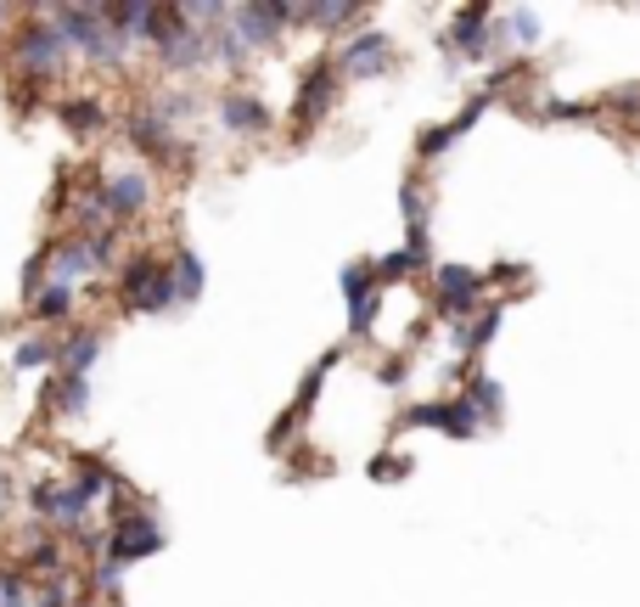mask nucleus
Instances as JSON below:
<instances>
[{
  "label": "nucleus",
  "instance_id": "nucleus-3",
  "mask_svg": "<svg viewBox=\"0 0 640 607\" xmlns=\"http://www.w3.org/2000/svg\"><path fill=\"white\" fill-rule=\"evenodd\" d=\"M51 23H57L62 45L84 51L90 62H119L124 57V40L108 29L102 7H62V12H51Z\"/></svg>",
  "mask_w": 640,
  "mask_h": 607
},
{
  "label": "nucleus",
  "instance_id": "nucleus-12",
  "mask_svg": "<svg viewBox=\"0 0 640 607\" xmlns=\"http://www.w3.org/2000/svg\"><path fill=\"white\" fill-rule=\"evenodd\" d=\"M62 34H57V23L51 18H34L23 34H18V57H23V79H51L57 68H62Z\"/></svg>",
  "mask_w": 640,
  "mask_h": 607
},
{
  "label": "nucleus",
  "instance_id": "nucleus-27",
  "mask_svg": "<svg viewBox=\"0 0 640 607\" xmlns=\"http://www.w3.org/2000/svg\"><path fill=\"white\" fill-rule=\"evenodd\" d=\"M337 287H343V299H348V304H359V299H372V293H377V276H372V259H354V265H343Z\"/></svg>",
  "mask_w": 640,
  "mask_h": 607
},
{
  "label": "nucleus",
  "instance_id": "nucleus-24",
  "mask_svg": "<svg viewBox=\"0 0 640 607\" xmlns=\"http://www.w3.org/2000/svg\"><path fill=\"white\" fill-rule=\"evenodd\" d=\"M421 271V259L410 253V247H394V253H383V259H372V276H377V287H394V282H410Z\"/></svg>",
  "mask_w": 640,
  "mask_h": 607
},
{
  "label": "nucleus",
  "instance_id": "nucleus-21",
  "mask_svg": "<svg viewBox=\"0 0 640 607\" xmlns=\"http://www.w3.org/2000/svg\"><path fill=\"white\" fill-rule=\"evenodd\" d=\"M96 355H102V332H73L57 350V366H62V377H84L96 366Z\"/></svg>",
  "mask_w": 640,
  "mask_h": 607
},
{
  "label": "nucleus",
  "instance_id": "nucleus-28",
  "mask_svg": "<svg viewBox=\"0 0 640 607\" xmlns=\"http://www.w3.org/2000/svg\"><path fill=\"white\" fill-rule=\"evenodd\" d=\"M62 124H68L73 135H96V130H102V108H96V102L68 97V102H62Z\"/></svg>",
  "mask_w": 640,
  "mask_h": 607
},
{
  "label": "nucleus",
  "instance_id": "nucleus-1",
  "mask_svg": "<svg viewBox=\"0 0 640 607\" xmlns=\"http://www.w3.org/2000/svg\"><path fill=\"white\" fill-rule=\"evenodd\" d=\"M119 299L135 315H163V310L180 304L174 299V271L163 265V259H152V253H135L130 265L119 271Z\"/></svg>",
  "mask_w": 640,
  "mask_h": 607
},
{
  "label": "nucleus",
  "instance_id": "nucleus-20",
  "mask_svg": "<svg viewBox=\"0 0 640 607\" xmlns=\"http://www.w3.org/2000/svg\"><path fill=\"white\" fill-rule=\"evenodd\" d=\"M495 34H500V40L511 34L517 51H534V45L545 40V23H539L534 7H511V12H495Z\"/></svg>",
  "mask_w": 640,
  "mask_h": 607
},
{
  "label": "nucleus",
  "instance_id": "nucleus-36",
  "mask_svg": "<svg viewBox=\"0 0 640 607\" xmlns=\"http://www.w3.org/2000/svg\"><path fill=\"white\" fill-rule=\"evenodd\" d=\"M29 563H34V568H45V574H57V546H51V540H40V546L29 552Z\"/></svg>",
  "mask_w": 640,
  "mask_h": 607
},
{
  "label": "nucleus",
  "instance_id": "nucleus-22",
  "mask_svg": "<svg viewBox=\"0 0 640 607\" xmlns=\"http://www.w3.org/2000/svg\"><path fill=\"white\" fill-rule=\"evenodd\" d=\"M169 271H174V299L180 304H197L203 299V259L192 253V247H180V259H169Z\"/></svg>",
  "mask_w": 640,
  "mask_h": 607
},
{
  "label": "nucleus",
  "instance_id": "nucleus-8",
  "mask_svg": "<svg viewBox=\"0 0 640 607\" xmlns=\"http://www.w3.org/2000/svg\"><path fill=\"white\" fill-rule=\"evenodd\" d=\"M102 552H108V563H113V568H124V563H141V557L163 552V529H158V517H152V512H119V524L108 529Z\"/></svg>",
  "mask_w": 640,
  "mask_h": 607
},
{
  "label": "nucleus",
  "instance_id": "nucleus-35",
  "mask_svg": "<svg viewBox=\"0 0 640 607\" xmlns=\"http://www.w3.org/2000/svg\"><path fill=\"white\" fill-rule=\"evenodd\" d=\"M612 108H629L634 113V130H640V84H629V91H618V97H607Z\"/></svg>",
  "mask_w": 640,
  "mask_h": 607
},
{
  "label": "nucleus",
  "instance_id": "nucleus-18",
  "mask_svg": "<svg viewBox=\"0 0 640 607\" xmlns=\"http://www.w3.org/2000/svg\"><path fill=\"white\" fill-rule=\"evenodd\" d=\"M130 146H141L146 158H158V163H169L180 146H174V124L169 119H158V113H135L130 119Z\"/></svg>",
  "mask_w": 640,
  "mask_h": 607
},
{
  "label": "nucleus",
  "instance_id": "nucleus-34",
  "mask_svg": "<svg viewBox=\"0 0 640 607\" xmlns=\"http://www.w3.org/2000/svg\"><path fill=\"white\" fill-rule=\"evenodd\" d=\"M40 287H45V253H34V259H29V271H23V293L34 299Z\"/></svg>",
  "mask_w": 640,
  "mask_h": 607
},
{
  "label": "nucleus",
  "instance_id": "nucleus-31",
  "mask_svg": "<svg viewBox=\"0 0 640 607\" xmlns=\"http://www.w3.org/2000/svg\"><path fill=\"white\" fill-rule=\"evenodd\" d=\"M57 500H62V484H34V489H29V506H34L40 517H57Z\"/></svg>",
  "mask_w": 640,
  "mask_h": 607
},
{
  "label": "nucleus",
  "instance_id": "nucleus-30",
  "mask_svg": "<svg viewBox=\"0 0 640 607\" xmlns=\"http://www.w3.org/2000/svg\"><path fill=\"white\" fill-rule=\"evenodd\" d=\"M57 394H62V416H84V399H90V383H84V377H62Z\"/></svg>",
  "mask_w": 640,
  "mask_h": 607
},
{
  "label": "nucleus",
  "instance_id": "nucleus-9",
  "mask_svg": "<svg viewBox=\"0 0 640 607\" xmlns=\"http://www.w3.org/2000/svg\"><path fill=\"white\" fill-rule=\"evenodd\" d=\"M293 23H298V18H293V7H282V0H253V7H231V29H236V40H242L247 51L276 45Z\"/></svg>",
  "mask_w": 640,
  "mask_h": 607
},
{
  "label": "nucleus",
  "instance_id": "nucleus-11",
  "mask_svg": "<svg viewBox=\"0 0 640 607\" xmlns=\"http://www.w3.org/2000/svg\"><path fill=\"white\" fill-rule=\"evenodd\" d=\"M96 198H102V214H108V225H124V220H135V214L146 209V198H152V181L141 175V169H113V175L96 186Z\"/></svg>",
  "mask_w": 640,
  "mask_h": 607
},
{
  "label": "nucleus",
  "instance_id": "nucleus-7",
  "mask_svg": "<svg viewBox=\"0 0 640 607\" xmlns=\"http://www.w3.org/2000/svg\"><path fill=\"white\" fill-rule=\"evenodd\" d=\"M399 422H405V427H433V433H449V439H478V433H484V416H478L461 394L405 405V416H399Z\"/></svg>",
  "mask_w": 640,
  "mask_h": 607
},
{
  "label": "nucleus",
  "instance_id": "nucleus-32",
  "mask_svg": "<svg viewBox=\"0 0 640 607\" xmlns=\"http://www.w3.org/2000/svg\"><path fill=\"white\" fill-rule=\"evenodd\" d=\"M405 377H410V361H405V355H394V361L377 366V383H383V388H399Z\"/></svg>",
  "mask_w": 640,
  "mask_h": 607
},
{
  "label": "nucleus",
  "instance_id": "nucleus-23",
  "mask_svg": "<svg viewBox=\"0 0 640 607\" xmlns=\"http://www.w3.org/2000/svg\"><path fill=\"white\" fill-rule=\"evenodd\" d=\"M298 23H315V29H348L365 18V7H354V0H326V7H293Z\"/></svg>",
  "mask_w": 640,
  "mask_h": 607
},
{
  "label": "nucleus",
  "instance_id": "nucleus-5",
  "mask_svg": "<svg viewBox=\"0 0 640 607\" xmlns=\"http://www.w3.org/2000/svg\"><path fill=\"white\" fill-rule=\"evenodd\" d=\"M332 62H337L343 79H383V73L399 68V45H394V34H383V29H359V34H348V40L337 45Z\"/></svg>",
  "mask_w": 640,
  "mask_h": 607
},
{
  "label": "nucleus",
  "instance_id": "nucleus-4",
  "mask_svg": "<svg viewBox=\"0 0 640 607\" xmlns=\"http://www.w3.org/2000/svg\"><path fill=\"white\" fill-rule=\"evenodd\" d=\"M152 45H158V57H163L169 68H180V73H192V68H203V62L214 57V51H209V34L192 29L180 7H158V34H152Z\"/></svg>",
  "mask_w": 640,
  "mask_h": 607
},
{
  "label": "nucleus",
  "instance_id": "nucleus-14",
  "mask_svg": "<svg viewBox=\"0 0 640 607\" xmlns=\"http://www.w3.org/2000/svg\"><path fill=\"white\" fill-rule=\"evenodd\" d=\"M500 321H506V304L500 299H489L478 315H467V321H449V350L455 355H467V366L495 343V332H500Z\"/></svg>",
  "mask_w": 640,
  "mask_h": 607
},
{
  "label": "nucleus",
  "instance_id": "nucleus-19",
  "mask_svg": "<svg viewBox=\"0 0 640 607\" xmlns=\"http://www.w3.org/2000/svg\"><path fill=\"white\" fill-rule=\"evenodd\" d=\"M461 377H467L461 399L484 416V427H495V422L506 416V388H500V377H489V372H461Z\"/></svg>",
  "mask_w": 640,
  "mask_h": 607
},
{
  "label": "nucleus",
  "instance_id": "nucleus-37",
  "mask_svg": "<svg viewBox=\"0 0 640 607\" xmlns=\"http://www.w3.org/2000/svg\"><path fill=\"white\" fill-rule=\"evenodd\" d=\"M7 18H12V12H7V7H0V29H7Z\"/></svg>",
  "mask_w": 640,
  "mask_h": 607
},
{
  "label": "nucleus",
  "instance_id": "nucleus-6",
  "mask_svg": "<svg viewBox=\"0 0 640 607\" xmlns=\"http://www.w3.org/2000/svg\"><path fill=\"white\" fill-rule=\"evenodd\" d=\"M337 91H343L337 62H332V57H315V62H309V73H304V84H298V102H293V135H298V141H304V135H315V124L332 113Z\"/></svg>",
  "mask_w": 640,
  "mask_h": 607
},
{
  "label": "nucleus",
  "instance_id": "nucleus-2",
  "mask_svg": "<svg viewBox=\"0 0 640 607\" xmlns=\"http://www.w3.org/2000/svg\"><path fill=\"white\" fill-rule=\"evenodd\" d=\"M484 304H489L484 271L438 259V265H433V315H438V321H467V315H478Z\"/></svg>",
  "mask_w": 640,
  "mask_h": 607
},
{
  "label": "nucleus",
  "instance_id": "nucleus-29",
  "mask_svg": "<svg viewBox=\"0 0 640 607\" xmlns=\"http://www.w3.org/2000/svg\"><path fill=\"white\" fill-rule=\"evenodd\" d=\"M484 282H489V287H511V282H517V287H528V282H534V271L522 265V259H500L495 271H484Z\"/></svg>",
  "mask_w": 640,
  "mask_h": 607
},
{
  "label": "nucleus",
  "instance_id": "nucleus-26",
  "mask_svg": "<svg viewBox=\"0 0 640 607\" xmlns=\"http://www.w3.org/2000/svg\"><path fill=\"white\" fill-rule=\"evenodd\" d=\"M12 366H18V372H40V366H57V343H51L45 332L23 337V343H18V355H12Z\"/></svg>",
  "mask_w": 640,
  "mask_h": 607
},
{
  "label": "nucleus",
  "instance_id": "nucleus-33",
  "mask_svg": "<svg viewBox=\"0 0 640 607\" xmlns=\"http://www.w3.org/2000/svg\"><path fill=\"white\" fill-rule=\"evenodd\" d=\"M410 473V456H377L372 462V478H405Z\"/></svg>",
  "mask_w": 640,
  "mask_h": 607
},
{
  "label": "nucleus",
  "instance_id": "nucleus-13",
  "mask_svg": "<svg viewBox=\"0 0 640 607\" xmlns=\"http://www.w3.org/2000/svg\"><path fill=\"white\" fill-rule=\"evenodd\" d=\"M489 108H495V102H489L484 91H473V102H467L461 113H455L449 124H427V130L416 135V158H421V163H433V158H444V152H449L455 141H461V135H467V130H473V124H478V119L489 113Z\"/></svg>",
  "mask_w": 640,
  "mask_h": 607
},
{
  "label": "nucleus",
  "instance_id": "nucleus-17",
  "mask_svg": "<svg viewBox=\"0 0 640 607\" xmlns=\"http://www.w3.org/2000/svg\"><path fill=\"white\" fill-rule=\"evenodd\" d=\"M45 271H51V276H57L62 287H73L79 276H90V271H96V259H90L84 236H68V242L45 247Z\"/></svg>",
  "mask_w": 640,
  "mask_h": 607
},
{
  "label": "nucleus",
  "instance_id": "nucleus-25",
  "mask_svg": "<svg viewBox=\"0 0 640 607\" xmlns=\"http://www.w3.org/2000/svg\"><path fill=\"white\" fill-rule=\"evenodd\" d=\"M29 304H34V315H40V321H68V315H73V287L45 282V287H40Z\"/></svg>",
  "mask_w": 640,
  "mask_h": 607
},
{
  "label": "nucleus",
  "instance_id": "nucleus-10",
  "mask_svg": "<svg viewBox=\"0 0 640 607\" xmlns=\"http://www.w3.org/2000/svg\"><path fill=\"white\" fill-rule=\"evenodd\" d=\"M495 40H500L495 34V7H461L455 23H449V34H444V51L461 57V62H489Z\"/></svg>",
  "mask_w": 640,
  "mask_h": 607
},
{
  "label": "nucleus",
  "instance_id": "nucleus-16",
  "mask_svg": "<svg viewBox=\"0 0 640 607\" xmlns=\"http://www.w3.org/2000/svg\"><path fill=\"white\" fill-rule=\"evenodd\" d=\"M220 124L231 135H264L270 130V108L253 97V91H225L220 97Z\"/></svg>",
  "mask_w": 640,
  "mask_h": 607
},
{
  "label": "nucleus",
  "instance_id": "nucleus-15",
  "mask_svg": "<svg viewBox=\"0 0 640 607\" xmlns=\"http://www.w3.org/2000/svg\"><path fill=\"white\" fill-rule=\"evenodd\" d=\"M399 209H405V247L421 259V265H433V259H427V236H433V203H427V192H421V181H416V175L399 186Z\"/></svg>",
  "mask_w": 640,
  "mask_h": 607
}]
</instances>
